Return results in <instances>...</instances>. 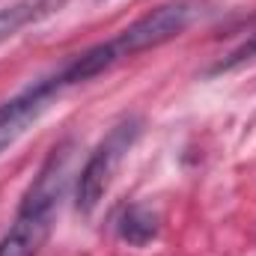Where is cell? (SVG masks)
Wrapping results in <instances>:
<instances>
[{
    "instance_id": "5b68a950",
    "label": "cell",
    "mask_w": 256,
    "mask_h": 256,
    "mask_svg": "<svg viewBox=\"0 0 256 256\" xmlns=\"http://www.w3.org/2000/svg\"><path fill=\"white\" fill-rule=\"evenodd\" d=\"M116 230H120V238L122 242L134 244V248H143V244H149L158 236V214L152 208L140 206V202L137 206H128L126 212L120 214Z\"/></svg>"
},
{
    "instance_id": "6da1fadb",
    "label": "cell",
    "mask_w": 256,
    "mask_h": 256,
    "mask_svg": "<svg viewBox=\"0 0 256 256\" xmlns=\"http://www.w3.org/2000/svg\"><path fill=\"white\" fill-rule=\"evenodd\" d=\"M68 149H72L68 143H60L51 149L48 161L42 164L33 185L24 194L15 220L9 224V230L0 238V256H36L42 250V244L54 226L60 196L66 191L68 158H72Z\"/></svg>"
},
{
    "instance_id": "7a4b0ae2",
    "label": "cell",
    "mask_w": 256,
    "mask_h": 256,
    "mask_svg": "<svg viewBox=\"0 0 256 256\" xmlns=\"http://www.w3.org/2000/svg\"><path fill=\"white\" fill-rule=\"evenodd\" d=\"M137 134H140V120L128 116L122 122H116L108 131V137L96 146V152L90 155V161L84 164V170L78 176V188H74V206H78V212L90 214L102 202V196L108 194L110 182H114V173L120 170L126 152L134 146Z\"/></svg>"
},
{
    "instance_id": "8992f818",
    "label": "cell",
    "mask_w": 256,
    "mask_h": 256,
    "mask_svg": "<svg viewBox=\"0 0 256 256\" xmlns=\"http://www.w3.org/2000/svg\"><path fill=\"white\" fill-rule=\"evenodd\" d=\"M254 60H256V36L254 39H248L244 45H238L226 60H220V63L214 66V72H230V68H236V66L254 63Z\"/></svg>"
},
{
    "instance_id": "277c9868",
    "label": "cell",
    "mask_w": 256,
    "mask_h": 256,
    "mask_svg": "<svg viewBox=\"0 0 256 256\" xmlns=\"http://www.w3.org/2000/svg\"><path fill=\"white\" fill-rule=\"evenodd\" d=\"M66 0H15L9 6L0 9V45L9 42L12 36H18L24 27L48 18L51 12H57Z\"/></svg>"
},
{
    "instance_id": "3957f363",
    "label": "cell",
    "mask_w": 256,
    "mask_h": 256,
    "mask_svg": "<svg viewBox=\"0 0 256 256\" xmlns=\"http://www.w3.org/2000/svg\"><path fill=\"white\" fill-rule=\"evenodd\" d=\"M63 92H66V86L60 84V78H57V72H54V74H48V78L30 84L27 90H21V92L12 96L9 102H3V104H0V155H3L27 128L33 126V122L51 108V102H54L57 96H63Z\"/></svg>"
}]
</instances>
